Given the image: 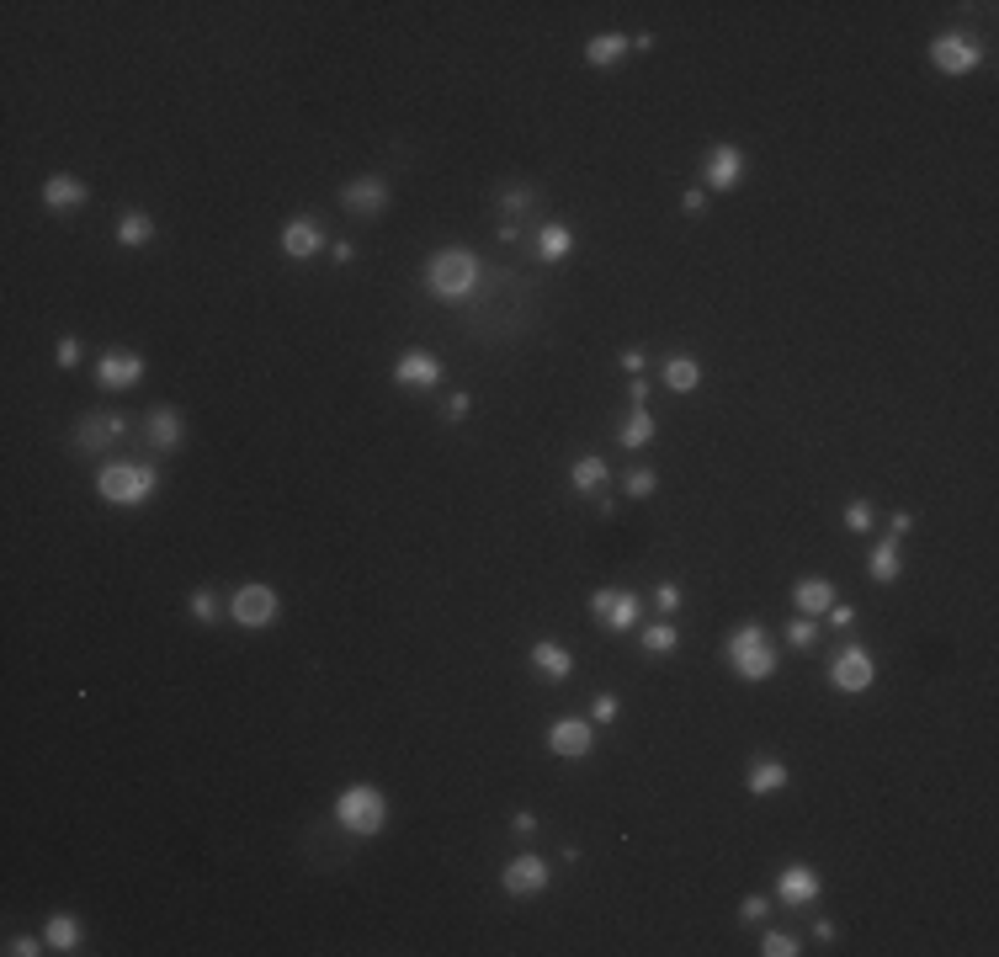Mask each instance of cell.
<instances>
[{
	"mask_svg": "<svg viewBox=\"0 0 999 957\" xmlns=\"http://www.w3.org/2000/svg\"><path fill=\"white\" fill-rule=\"evenodd\" d=\"M723 649H728V665H734L739 681H771L776 676V649H771V633L760 623H739Z\"/></svg>",
	"mask_w": 999,
	"mask_h": 957,
	"instance_id": "1",
	"label": "cell"
},
{
	"mask_svg": "<svg viewBox=\"0 0 999 957\" xmlns=\"http://www.w3.org/2000/svg\"><path fill=\"white\" fill-rule=\"evenodd\" d=\"M426 288L436 298H447V304L468 298L473 288H479V256H473V250H457V245L436 250L431 266H426Z\"/></svg>",
	"mask_w": 999,
	"mask_h": 957,
	"instance_id": "2",
	"label": "cell"
},
{
	"mask_svg": "<svg viewBox=\"0 0 999 957\" xmlns=\"http://www.w3.org/2000/svg\"><path fill=\"white\" fill-rule=\"evenodd\" d=\"M155 490H160V474L149 463H107L96 474V495L107 506H144Z\"/></svg>",
	"mask_w": 999,
	"mask_h": 957,
	"instance_id": "3",
	"label": "cell"
},
{
	"mask_svg": "<svg viewBox=\"0 0 999 957\" xmlns=\"http://www.w3.org/2000/svg\"><path fill=\"white\" fill-rule=\"evenodd\" d=\"M335 819H341V830H351V835H378L388 825V803H383L378 787L357 782L335 798Z\"/></svg>",
	"mask_w": 999,
	"mask_h": 957,
	"instance_id": "4",
	"label": "cell"
},
{
	"mask_svg": "<svg viewBox=\"0 0 999 957\" xmlns=\"http://www.w3.org/2000/svg\"><path fill=\"white\" fill-rule=\"evenodd\" d=\"M643 601L633 591H617V585H601V591H590V617L606 628V633H628L638 623Z\"/></svg>",
	"mask_w": 999,
	"mask_h": 957,
	"instance_id": "5",
	"label": "cell"
},
{
	"mask_svg": "<svg viewBox=\"0 0 999 957\" xmlns=\"http://www.w3.org/2000/svg\"><path fill=\"white\" fill-rule=\"evenodd\" d=\"M277 607H282V601H277L272 585H240V591L229 596V617L240 628H272L277 623Z\"/></svg>",
	"mask_w": 999,
	"mask_h": 957,
	"instance_id": "6",
	"label": "cell"
},
{
	"mask_svg": "<svg viewBox=\"0 0 999 957\" xmlns=\"http://www.w3.org/2000/svg\"><path fill=\"white\" fill-rule=\"evenodd\" d=\"M829 681H835V692H845V697H856V692H872V681H877V660L861 644H851V649H840V660L829 665Z\"/></svg>",
	"mask_w": 999,
	"mask_h": 957,
	"instance_id": "7",
	"label": "cell"
},
{
	"mask_svg": "<svg viewBox=\"0 0 999 957\" xmlns=\"http://www.w3.org/2000/svg\"><path fill=\"white\" fill-rule=\"evenodd\" d=\"M744 181V149L739 144H713L702 160V192H734Z\"/></svg>",
	"mask_w": 999,
	"mask_h": 957,
	"instance_id": "8",
	"label": "cell"
},
{
	"mask_svg": "<svg viewBox=\"0 0 999 957\" xmlns=\"http://www.w3.org/2000/svg\"><path fill=\"white\" fill-rule=\"evenodd\" d=\"M978 43L968 38V32H941L936 43H930V64H936L941 75H973L978 70Z\"/></svg>",
	"mask_w": 999,
	"mask_h": 957,
	"instance_id": "9",
	"label": "cell"
},
{
	"mask_svg": "<svg viewBox=\"0 0 999 957\" xmlns=\"http://www.w3.org/2000/svg\"><path fill=\"white\" fill-rule=\"evenodd\" d=\"M548 878H553V872H548V862H543V856H516V862H505V872H500V888H505V894H511V899H532V894H543V888H548Z\"/></svg>",
	"mask_w": 999,
	"mask_h": 957,
	"instance_id": "10",
	"label": "cell"
},
{
	"mask_svg": "<svg viewBox=\"0 0 999 957\" xmlns=\"http://www.w3.org/2000/svg\"><path fill=\"white\" fill-rule=\"evenodd\" d=\"M548 750L564 755V761H585V755L596 750V724H590V718H558L548 729Z\"/></svg>",
	"mask_w": 999,
	"mask_h": 957,
	"instance_id": "11",
	"label": "cell"
},
{
	"mask_svg": "<svg viewBox=\"0 0 999 957\" xmlns=\"http://www.w3.org/2000/svg\"><path fill=\"white\" fill-rule=\"evenodd\" d=\"M144 378V357H139V351H123V346H112L107 351V357H101L96 362V383H101V389H133V383H139Z\"/></svg>",
	"mask_w": 999,
	"mask_h": 957,
	"instance_id": "12",
	"label": "cell"
},
{
	"mask_svg": "<svg viewBox=\"0 0 999 957\" xmlns=\"http://www.w3.org/2000/svg\"><path fill=\"white\" fill-rule=\"evenodd\" d=\"M341 208L351 218H378L388 208V187H383L378 176H357V181H346V187H341Z\"/></svg>",
	"mask_w": 999,
	"mask_h": 957,
	"instance_id": "13",
	"label": "cell"
},
{
	"mask_svg": "<svg viewBox=\"0 0 999 957\" xmlns=\"http://www.w3.org/2000/svg\"><path fill=\"white\" fill-rule=\"evenodd\" d=\"M123 431H128V421H123L117 410H96V415H86V421H80L75 447H80V452H107Z\"/></svg>",
	"mask_w": 999,
	"mask_h": 957,
	"instance_id": "14",
	"label": "cell"
},
{
	"mask_svg": "<svg viewBox=\"0 0 999 957\" xmlns=\"http://www.w3.org/2000/svg\"><path fill=\"white\" fill-rule=\"evenodd\" d=\"M319 250H325V229H319V218H293V224L282 229V256L287 261H314Z\"/></svg>",
	"mask_w": 999,
	"mask_h": 957,
	"instance_id": "15",
	"label": "cell"
},
{
	"mask_svg": "<svg viewBox=\"0 0 999 957\" xmlns=\"http://www.w3.org/2000/svg\"><path fill=\"white\" fill-rule=\"evenodd\" d=\"M394 383L399 389H436V383H442V362L415 346V351H404V357L394 362Z\"/></svg>",
	"mask_w": 999,
	"mask_h": 957,
	"instance_id": "16",
	"label": "cell"
},
{
	"mask_svg": "<svg viewBox=\"0 0 999 957\" xmlns=\"http://www.w3.org/2000/svg\"><path fill=\"white\" fill-rule=\"evenodd\" d=\"M776 899L792 904V910H798V904H814L819 899V872L803 867V862L782 867V872H776Z\"/></svg>",
	"mask_w": 999,
	"mask_h": 957,
	"instance_id": "17",
	"label": "cell"
},
{
	"mask_svg": "<svg viewBox=\"0 0 999 957\" xmlns=\"http://www.w3.org/2000/svg\"><path fill=\"white\" fill-rule=\"evenodd\" d=\"M43 203H48V213H75L80 203H86V181L70 176V171L48 176L43 181Z\"/></svg>",
	"mask_w": 999,
	"mask_h": 957,
	"instance_id": "18",
	"label": "cell"
},
{
	"mask_svg": "<svg viewBox=\"0 0 999 957\" xmlns=\"http://www.w3.org/2000/svg\"><path fill=\"white\" fill-rule=\"evenodd\" d=\"M532 670L543 681H569L574 676V654L564 644H553V638H543V644H532Z\"/></svg>",
	"mask_w": 999,
	"mask_h": 957,
	"instance_id": "19",
	"label": "cell"
},
{
	"mask_svg": "<svg viewBox=\"0 0 999 957\" xmlns=\"http://www.w3.org/2000/svg\"><path fill=\"white\" fill-rule=\"evenodd\" d=\"M144 431H149V442H155L160 452L181 447V436H186V426H181V410H171V405H155V410L144 415Z\"/></svg>",
	"mask_w": 999,
	"mask_h": 957,
	"instance_id": "20",
	"label": "cell"
},
{
	"mask_svg": "<svg viewBox=\"0 0 999 957\" xmlns=\"http://www.w3.org/2000/svg\"><path fill=\"white\" fill-rule=\"evenodd\" d=\"M835 585H829V580H798V585H792V607H798L803 617H819V612H829V607H835Z\"/></svg>",
	"mask_w": 999,
	"mask_h": 957,
	"instance_id": "21",
	"label": "cell"
},
{
	"mask_svg": "<svg viewBox=\"0 0 999 957\" xmlns=\"http://www.w3.org/2000/svg\"><path fill=\"white\" fill-rule=\"evenodd\" d=\"M792 777H787V766L782 761H750V771H744V787H750V798H771V793H782Z\"/></svg>",
	"mask_w": 999,
	"mask_h": 957,
	"instance_id": "22",
	"label": "cell"
},
{
	"mask_svg": "<svg viewBox=\"0 0 999 957\" xmlns=\"http://www.w3.org/2000/svg\"><path fill=\"white\" fill-rule=\"evenodd\" d=\"M606 484V458H596V452H585V458L569 463V490L574 495H596Z\"/></svg>",
	"mask_w": 999,
	"mask_h": 957,
	"instance_id": "23",
	"label": "cell"
},
{
	"mask_svg": "<svg viewBox=\"0 0 999 957\" xmlns=\"http://www.w3.org/2000/svg\"><path fill=\"white\" fill-rule=\"evenodd\" d=\"M628 38H622V32H601V38H590L585 43V64H596V70H612V64L617 59H628Z\"/></svg>",
	"mask_w": 999,
	"mask_h": 957,
	"instance_id": "24",
	"label": "cell"
},
{
	"mask_svg": "<svg viewBox=\"0 0 999 957\" xmlns=\"http://www.w3.org/2000/svg\"><path fill=\"white\" fill-rule=\"evenodd\" d=\"M43 942H48V952H80L86 931H80L75 915H54V920H48V931H43Z\"/></svg>",
	"mask_w": 999,
	"mask_h": 957,
	"instance_id": "25",
	"label": "cell"
},
{
	"mask_svg": "<svg viewBox=\"0 0 999 957\" xmlns=\"http://www.w3.org/2000/svg\"><path fill=\"white\" fill-rule=\"evenodd\" d=\"M899 543H893V537H883V543H877L872 553H867V575L877 580V585H893V580H899Z\"/></svg>",
	"mask_w": 999,
	"mask_h": 957,
	"instance_id": "26",
	"label": "cell"
},
{
	"mask_svg": "<svg viewBox=\"0 0 999 957\" xmlns=\"http://www.w3.org/2000/svg\"><path fill=\"white\" fill-rule=\"evenodd\" d=\"M149 240H155V218H149L144 208H133V213L117 218V245L139 250V245H149Z\"/></svg>",
	"mask_w": 999,
	"mask_h": 957,
	"instance_id": "27",
	"label": "cell"
},
{
	"mask_svg": "<svg viewBox=\"0 0 999 957\" xmlns=\"http://www.w3.org/2000/svg\"><path fill=\"white\" fill-rule=\"evenodd\" d=\"M617 442H622V447H628V452H638V447H649V442H654V415H649V410H643V405H633V415H628V421H622V426H617Z\"/></svg>",
	"mask_w": 999,
	"mask_h": 957,
	"instance_id": "28",
	"label": "cell"
},
{
	"mask_svg": "<svg viewBox=\"0 0 999 957\" xmlns=\"http://www.w3.org/2000/svg\"><path fill=\"white\" fill-rule=\"evenodd\" d=\"M569 250H574V229L569 224H543L537 229V256L543 261H564Z\"/></svg>",
	"mask_w": 999,
	"mask_h": 957,
	"instance_id": "29",
	"label": "cell"
},
{
	"mask_svg": "<svg viewBox=\"0 0 999 957\" xmlns=\"http://www.w3.org/2000/svg\"><path fill=\"white\" fill-rule=\"evenodd\" d=\"M659 378H665V389H670V394H691V389L702 383V367L691 362V357H670Z\"/></svg>",
	"mask_w": 999,
	"mask_h": 957,
	"instance_id": "30",
	"label": "cell"
},
{
	"mask_svg": "<svg viewBox=\"0 0 999 957\" xmlns=\"http://www.w3.org/2000/svg\"><path fill=\"white\" fill-rule=\"evenodd\" d=\"M675 649H681V633H675V623L643 628V654H675Z\"/></svg>",
	"mask_w": 999,
	"mask_h": 957,
	"instance_id": "31",
	"label": "cell"
},
{
	"mask_svg": "<svg viewBox=\"0 0 999 957\" xmlns=\"http://www.w3.org/2000/svg\"><path fill=\"white\" fill-rule=\"evenodd\" d=\"M787 644H792V649H814V644H819V628H814V617H803V612L792 617V623H787Z\"/></svg>",
	"mask_w": 999,
	"mask_h": 957,
	"instance_id": "32",
	"label": "cell"
},
{
	"mask_svg": "<svg viewBox=\"0 0 999 957\" xmlns=\"http://www.w3.org/2000/svg\"><path fill=\"white\" fill-rule=\"evenodd\" d=\"M760 952H766V957H798V952H803V942H798V936H787V931H766V942H760Z\"/></svg>",
	"mask_w": 999,
	"mask_h": 957,
	"instance_id": "33",
	"label": "cell"
},
{
	"mask_svg": "<svg viewBox=\"0 0 999 957\" xmlns=\"http://www.w3.org/2000/svg\"><path fill=\"white\" fill-rule=\"evenodd\" d=\"M186 612H192L197 623H213V617H218V596L208 591V585H202V591H192V596H186Z\"/></svg>",
	"mask_w": 999,
	"mask_h": 957,
	"instance_id": "34",
	"label": "cell"
},
{
	"mask_svg": "<svg viewBox=\"0 0 999 957\" xmlns=\"http://www.w3.org/2000/svg\"><path fill=\"white\" fill-rule=\"evenodd\" d=\"M622 490L633 500H649L654 495V468H628V474H622Z\"/></svg>",
	"mask_w": 999,
	"mask_h": 957,
	"instance_id": "35",
	"label": "cell"
},
{
	"mask_svg": "<svg viewBox=\"0 0 999 957\" xmlns=\"http://www.w3.org/2000/svg\"><path fill=\"white\" fill-rule=\"evenodd\" d=\"M845 527H851V532H872V527H877L872 500H851V506H845Z\"/></svg>",
	"mask_w": 999,
	"mask_h": 957,
	"instance_id": "36",
	"label": "cell"
},
{
	"mask_svg": "<svg viewBox=\"0 0 999 957\" xmlns=\"http://www.w3.org/2000/svg\"><path fill=\"white\" fill-rule=\"evenodd\" d=\"M80 357H86V346H80V335H64V341L54 346V362L70 373V367H80Z\"/></svg>",
	"mask_w": 999,
	"mask_h": 957,
	"instance_id": "37",
	"label": "cell"
},
{
	"mask_svg": "<svg viewBox=\"0 0 999 957\" xmlns=\"http://www.w3.org/2000/svg\"><path fill=\"white\" fill-rule=\"evenodd\" d=\"M766 910H771V899H760V894H744L739 899V920H744V926H760Z\"/></svg>",
	"mask_w": 999,
	"mask_h": 957,
	"instance_id": "38",
	"label": "cell"
},
{
	"mask_svg": "<svg viewBox=\"0 0 999 957\" xmlns=\"http://www.w3.org/2000/svg\"><path fill=\"white\" fill-rule=\"evenodd\" d=\"M532 203H537V197H532V187H511V192L500 197V208H505V213H527Z\"/></svg>",
	"mask_w": 999,
	"mask_h": 957,
	"instance_id": "39",
	"label": "cell"
},
{
	"mask_svg": "<svg viewBox=\"0 0 999 957\" xmlns=\"http://www.w3.org/2000/svg\"><path fill=\"white\" fill-rule=\"evenodd\" d=\"M6 952L11 957H38V952H48V942H38V936H16V942H6Z\"/></svg>",
	"mask_w": 999,
	"mask_h": 957,
	"instance_id": "40",
	"label": "cell"
},
{
	"mask_svg": "<svg viewBox=\"0 0 999 957\" xmlns=\"http://www.w3.org/2000/svg\"><path fill=\"white\" fill-rule=\"evenodd\" d=\"M654 607L670 617L675 607H681V585H659V591H654Z\"/></svg>",
	"mask_w": 999,
	"mask_h": 957,
	"instance_id": "41",
	"label": "cell"
},
{
	"mask_svg": "<svg viewBox=\"0 0 999 957\" xmlns=\"http://www.w3.org/2000/svg\"><path fill=\"white\" fill-rule=\"evenodd\" d=\"M612 718H617V697L601 692V697H596V724H612Z\"/></svg>",
	"mask_w": 999,
	"mask_h": 957,
	"instance_id": "42",
	"label": "cell"
},
{
	"mask_svg": "<svg viewBox=\"0 0 999 957\" xmlns=\"http://www.w3.org/2000/svg\"><path fill=\"white\" fill-rule=\"evenodd\" d=\"M681 208H686V213H691V218H697V213H702V208H707V192H702V187H691V192H686V197H681Z\"/></svg>",
	"mask_w": 999,
	"mask_h": 957,
	"instance_id": "43",
	"label": "cell"
},
{
	"mask_svg": "<svg viewBox=\"0 0 999 957\" xmlns=\"http://www.w3.org/2000/svg\"><path fill=\"white\" fill-rule=\"evenodd\" d=\"M829 623H835V628H851V623H856V612H851V607H840V601H835V607H829Z\"/></svg>",
	"mask_w": 999,
	"mask_h": 957,
	"instance_id": "44",
	"label": "cell"
},
{
	"mask_svg": "<svg viewBox=\"0 0 999 957\" xmlns=\"http://www.w3.org/2000/svg\"><path fill=\"white\" fill-rule=\"evenodd\" d=\"M888 527H893V537H904V532L914 527V516H909V511H893V516H888Z\"/></svg>",
	"mask_w": 999,
	"mask_h": 957,
	"instance_id": "45",
	"label": "cell"
},
{
	"mask_svg": "<svg viewBox=\"0 0 999 957\" xmlns=\"http://www.w3.org/2000/svg\"><path fill=\"white\" fill-rule=\"evenodd\" d=\"M511 830H516V835H532V830H537V814H527V809H521V814L511 819Z\"/></svg>",
	"mask_w": 999,
	"mask_h": 957,
	"instance_id": "46",
	"label": "cell"
},
{
	"mask_svg": "<svg viewBox=\"0 0 999 957\" xmlns=\"http://www.w3.org/2000/svg\"><path fill=\"white\" fill-rule=\"evenodd\" d=\"M447 415H452V421H463V415H468V394H452L447 399Z\"/></svg>",
	"mask_w": 999,
	"mask_h": 957,
	"instance_id": "47",
	"label": "cell"
},
{
	"mask_svg": "<svg viewBox=\"0 0 999 957\" xmlns=\"http://www.w3.org/2000/svg\"><path fill=\"white\" fill-rule=\"evenodd\" d=\"M622 373H643V351H622Z\"/></svg>",
	"mask_w": 999,
	"mask_h": 957,
	"instance_id": "48",
	"label": "cell"
}]
</instances>
